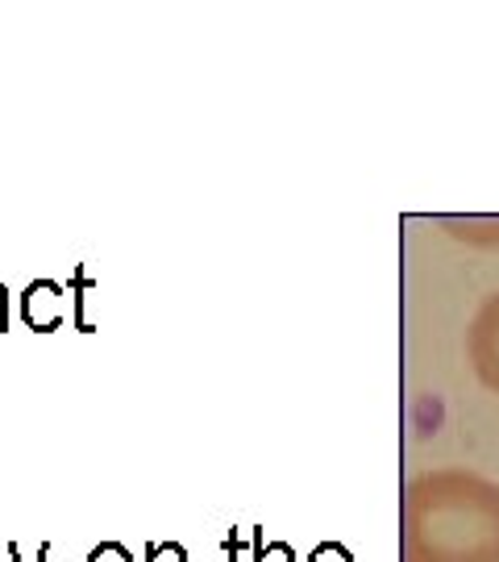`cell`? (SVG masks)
Here are the masks:
<instances>
[{"instance_id":"1","label":"cell","mask_w":499,"mask_h":562,"mask_svg":"<svg viewBox=\"0 0 499 562\" xmlns=\"http://www.w3.org/2000/svg\"><path fill=\"white\" fill-rule=\"evenodd\" d=\"M408 562H499V483L475 471H429L404 496Z\"/></svg>"},{"instance_id":"2","label":"cell","mask_w":499,"mask_h":562,"mask_svg":"<svg viewBox=\"0 0 499 562\" xmlns=\"http://www.w3.org/2000/svg\"><path fill=\"white\" fill-rule=\"evenodd\" d=\"M475 367H479L483 383L499 392V296L483 308L479 325H475Z\"/></svg>"},{"instance_id":"3","label":"cell","mask_w":499,"mask_h":562,"mask_svg":"<svg viewBox=\"0 0 499 562\" xmlns=\"http://www.w3.org/2000/svg\"><path fill=\"white\" fill-rule=\"evenodd\" d=\"M21 317L30 329H42V334H50L55 325L63 322V292L59 283L50 280H38L25 288V296H21Z\"/></svg>"},{"instance_id":"4","label":"cell","mask_w":499,"mask_h":562,"mask_svg":"<svg viewBox=\"0 0 499 562\" xmlns=\"http://www.w3.org/2000/svg\"><path fill=\"white\" fill-rule=\"evenodd\" d=\"M88 562H134V554H129L121 542H100L97 550L88 554Z\"/></svg>"}]
</instances>
